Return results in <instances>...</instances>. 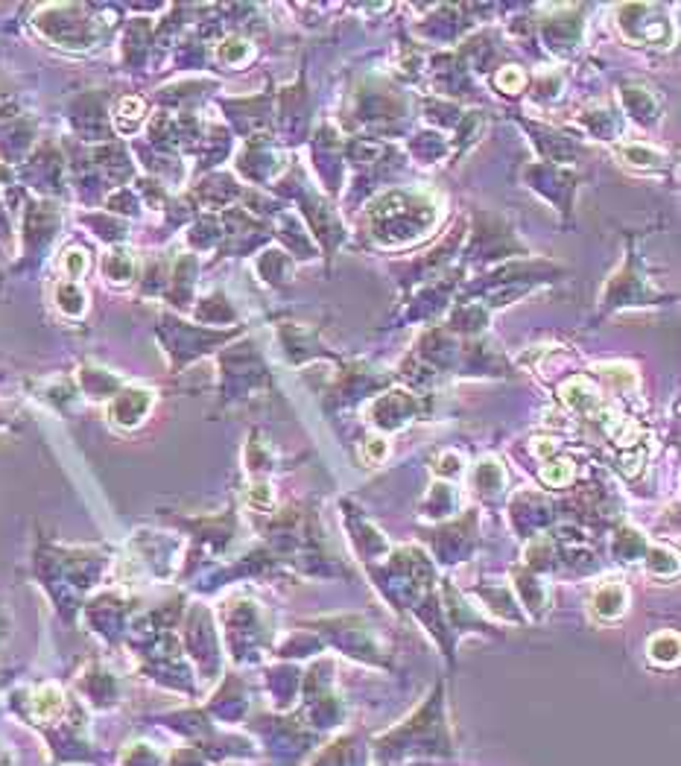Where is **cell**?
Here are the masks:
<instances>
[{
    "label": "cell",
    "instance_id": "3957f363",
    "mask_svg": "<svg viewBox=\"0 0 681 766\" xmlns=\"http://www.w3.org/2000/svg\"><path fill=\"white\" fill-rule=\"evenodd\" d=\"M383 453H386V442H380V439H371V442H368V448H366V456H368V462L380 460Z\"/></svg>",
    "mask_w": 681,
    "mask_h": 766
},
{
    "label": "cell",
    "instance_id": "7a4b0ae2",
    "mask_svg": "<svg viewBox=\"0 0 681 766\" xmlns=\"http://www.w3.org/2000/svg\"><path fill=\"white\" fill-rule=\"evenodd\" d=\"M571 474H573V468H571V462H550L547 468H544L541 471V480L544 483H550V486H564L567 480H571Z\"/></svg>",
    "mask_w": 681,
    "mask_h": 766
},
{
    "label": "cell",
    "instance_id": "6da1fadb",
    "mask_svg": "<svg viewBox=\"0 0 681 766\" xmlns=\"http://www.w3.org/2000/svg\"><path fill=\"white\" fill-rule=\"evenodd\" d=\"M623 602H626V594L620 585H605V588H600L597 600H593V609H597L600 617H609L611 620V617L623 614Z\"/></svg>",
    "mask_w": 681,
    "mask_h": 766
},
{
    "label": "cell",
    "instance_id": "277c9868",
    "mask_svg": "<svg viewBox=\"0 0 681 766\" xmlns=\"http://www.w3.org/2000/svg\"><path fill=\"white\" fill-rule=\"evenodd\" d=\"M497 82H506L509 88H517V82H521V77H517V70H509V73H503V77H497Z\"/></svg>",
    "mask_w": 681,
    "mask_h": 766
}]
</instances>
